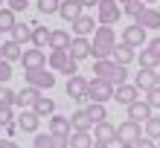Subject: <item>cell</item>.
<instances>
[{
  "label": "cell",
  "instance_id": "obj_5",
  "mask_svg": "<svg viewBox=\"0 0 160 148\" xmlns=\"http://www.w3.org/2000/svg\"><path fill=\"white\" fill-rule=\"evenodd\" d=\"M114 84H111L108 79H90V90H88V102H111L114 99Z\"/></svg>",
  "mask_w": 160,
  "mask_h": 148
},
{
  "label": "cell",
  "instance_id": "obj_50",
  "mask_svg": "<svg viewBox=\"0 0 160 148\" xmlns=\"http://www.w3.org/2000/svg\"><path fill=\"white\" fill-rule=\"evenodd\" d=\"M157 87H160V73H157Z\"/></svg>",
  "mask_w": 160,
  "mask_h": 148
},
{
  "label": "cell",
  "instance_id": "obj_22",
  "mask_svg": "<svg viewBox=\"0 0 160 148\" xmlns=\"http://www.w3.org/2000/svg\"><path fill=\"white\" fill-rule=\"evenodd\" d=\"M134 58H137V50H134V47H128V44H122V41L114 47V61H117V64L128 67V64L134 61Z\"/></svg>",
  "mask_w": 160,
  "mask_h": 148
},
{
  "label": "cell",
  "instance_id": "obj_21",
  "mask_svg": "<svg viewBox=\"0 0 160 148\" xmlns=\"http://www.w3.org/2000/svg\"><path fill=\"white\" fill-rule=\"evenodd\" d=\"M50 134L55 136H70L73 134V125H70V116H50Z\"/></svg>",
  "mask_w": 160,
  "mask_h": 148
},
{
  "label": "cell",
  "instance_id": "obj_14",
  "mask_svg": "<svg viewBox=\"0 0 160 148\" xmlns=\"http://www.w3.org/2000/svg\"><path fill=\"white\" fill-rule=\"evenodd\" d=\"M70 55H73L76 61H82V58H93V41H88V38H79V35H73Z\"/></svg>",
  "mask_w": 160,
  "mask_h": 148
},
{
  "label": "cell",
  "instance_id": "obj_51",
  "mask_svg": "<svg viewBox=\"0 0 160 148\" xmlns=\"http://www.w3.org/2000/svg\"><path fill=\"white\" fill-rule=\"evenodd\" d=\"M3 3H6V0H0V9H3Z\"/></svg>",
  "mask_w": 160,
  "mask_h": 148
},
{
  "label": "cell",
  "instance_id": "obj_55",
  "mask_svg": "<svg viewBox=\"0 0 160 148\" xmlns=\"http://www.w3.org/2000/svg\"><path fill=\"white\" fill-rule=\"evenodd\" d=\"M0 58H3V52H0Z\"/></svg>",
  "mask_w": 160,
  "mask_h": 148
},
{
  "label": "cell",
  "instance_id": "obj_36",
  "mask_svg": "<svg viewBox=\"0 0 160 148\" xmlns=\"http://www.w3.org/2000/svg\"><path fill=\"white\" fill-rule=\"evenodd\" d=\"M3 105H12L15 107V90H9L6 84H0V107Z\"/></svg>",
  "mask_w": 160,
  "mask_h": 148
},
{
  "label": "cell",
  "instance_id": "obj_41",
  "mask_svg": "<svg viewBox=\"0 0 160 148\" xmlns=\"http://www.w3.org/2000/svg\"><path fill=\"white\" fill-rule=\"evenodd\" d=\"M29 3H32V0H9V9H12V12H23Z\"/></svg>",
  "mask_w": 160,
  "mask_h": 148
},
{
  "label": "cell",
  "instance_id": "obj_6",
  "mask_svg": "<svg viewBox=\"0 0 160 148\" xmlns=\"http://www.w3.org/2000/svg\"><path fill=\"white\" fill-rule=\"evenodd\" d=\"M140 136H143V128H140V122H131V119H125V122L117 125V142H119V145H134Z\"/></svg>",
  "mask_w": 160,
  "mask_h": 148
},
{
  "label": "cell",
  "instance_id": "obj_29",
  "mask_svg": "<svg viewBox=\"0 0 160 148\" xmlns=\"http://www.w3.org/2000/svg\"><path fill=\"white\" fill-rule=\"evenodd\" d=\"M12 41H18L21 47H23V44H32V26H29V23H15Z\"/></svg>",
  "mask_w": 160,
  "mask_h": 148
},
{
  "label": "cell",
  "instance_id": "obj_53",
  "mask_svg": "<svg viewBox=\"0 0 160 148\" xmlns=\"http://www.w3.org/2000/svg\"><path fill=\"white\" fill-rule=\"evenodd\" d=\"M0 148H3V140H0Z\"/></svg>",
  "mask_w": 160,
  "mask_h": 148
},
{
  "label": "cell",
  "instance_id": "obj_56",
  "mask_svg": "<svg viewBox=\"0 0 160 148\" xmlns=\"http://www.w3.org/2000/svg\"><path fill=\"white\" fill-rule=\"evenodd\" d=\"M0 35H3V29H0Z\"/></svg>",
  "mask_w": 160,
  "mask_h": 148
},
{
  "label": "cell",
  "instance_id": "obj_42",
  "mask_svg": "<svg viewBox=\"0 0 160 148\" xmlns=\"http://www.w3.org/2000/svg\"><path fill=\"white\" fill-rule=\"evenodd\" d=\"M52 148H70V136H55L52 134Z\"/></svg>",
  "mask_w": 160,
  "mask_h": 148
},
{
  "label": "cell",
  "instance_id": "obj_7",
  "mask_svg": "<svg viewBox=\"0 0 160 148\" xmlns=\"http://www.w3.org/2000/svg\"><path fill=\"white\" fill-rule=\"evenodd\" d=\"M148 29H143L140 23H131V26H125V32H122V44H128V47H146L148 44V35H146Z\"/></svg>",
  "mask_w": 160,
  "mask_h": 148
},
{
  "label": "cell",
  "instance_id": "obj_28",
  "mask_svg": "<svg viewBox=\"0 0 160 148\" xmlns=\"http://www.w3.org/2000/svg\"><path fill=\"white\" fill-rule=\"evenodd\" d=\"M93 136H90V131H73L70 134V148H93Z\"/></svg>",
  "mask_w": 160,
  "mask_h": 148
},
{
  "label": "cell",
  "instance_id": "obj_49",
  "mask_svg": "<svg viewBox=\"0 0 160 148\" xmlns=\"http://www.w3.org/2000/svg\"><path fill=\"white\" fill-rule=\"evenodd\" d=\"M119 148H137V145H119Z\"/></svg>",
  "mask_w": 160,
  "mask_h": 148
},
{
  "label": "cell",
  "instance_id": "obj_52",
  "mask_svg": "<svg viewBox=\"0 0 160 148\" xmlns=\"http://www.w3.org/2000/svg\"><path fill=\"white\" fill-rule=\"evenodd\" d=\"M146 3H157V0H146Z\"/></svg>",
  "mask_w": 160,
  "mask_h": 148
},
{
  "label": "cell",
  "instance_id": "obj_10",
  "mask_svg": "<svg viewBox=\"0 0 160 148\" xmlns=\"http://www.w3.org/2000/svg\"><path fill=\"white\" fill-rule=\"evenodd\" d=\"M152 116H154V107L148 105V102H140V99H137L134 105H128V119H131V122H140V125H146Z\"/></svg>",
  "mask_w": 160,
  "mask_h": 148
},
{
  "label": "cell",
  "instance_id": "obj_17",
  "mask_svg": "<svg viewBox=\"0 0 160 148\" xmlns=\"http://www.w3.org/2000/svg\"><path fill=\"white\" fill-rule=\"evenodd\" d=\"M134 84L143 90V93L154 90V87H157V70H143V67H140L137 76H134Z\"/></svg>",
  "mask_w": 160,
  "mask_h": 148
},
{
  "label": "cell",
  "instance_id": "obj_31",
  "mask_svg": "<svg viewBox=\"0 0 160 148\" xmlns=\"http://www.w3.org/2000/svg\"><path fill=\"white\" fill-rule=\"evenodd\" d=\"M32 110H35L38 116H52V113H55V102H52L50 96H41V99L32 105Z\"/></svg>",
  "mask_w": 160,
  "mask_h": 148
},
{
  "label": "cell",
  "instance_id": "obj_18",
  "mask_svg": "<svg viewBox=\"0 0 160 148\" xmlns=\"http://www.w3.org/2000/svg\"><path fill=\"white\" fill-rule=\"evenodd\" d=\"M70 29H73V35H79V38H88V35L96 32V23H93L90 15H82V17H76V21L70 23Z\"/></svg>",
  "mask_w": 160,
  "mask_h": 148
},
{
  "label": "cell",
  "instance_id": "obj_54",
  "mask_svg": "<svg viewBox=\"0 0 160 148\" xmlns=\"http://www.w3.org/2000/svg\"><path fill=\"white\" fill-rule=\"evenodd\" d=\"M157 148H160V140H157Z\"/></svg>",
  "mask_w": 160,
  "mask_h": 148
},
{
  "label": "cell",
  "instance_id": "obj_13",
  "mask_svg": "<svg viewBox=\"0 0 160 148\" xmlns=\"http://www.w3.org/2000/svg\"><path fill=\"white\" fill-rule=\"evenodd\" d=\"M47 58L50 55H44V50L32 47V50H23V70H38V67H47Z\"/></svg>",
  "mask_w": 160,
  "mask_h": 148
},
{
  "label": "cell",
  "instance_id": "obj_33",
  "mask_svg": "<svg viewBox=\"0 0 160 148\" xmlns=\"http://www.w3.org/2000/svg\"><path fill=\"white\" fill-rule=\"evenodd\" d=\"M38 12L41 15H58V9H61V0H38Z\"/></svg>",
  "mask_w": 160,
  "mask_h": 148
},
{
  "label": "cell",
  "instance_id": "obj_1",
  "mask_svg": "<svg viewBox=\"0 0 160 148\" xmlns=\"http://www.w3.org/2000/svg\"><path fill=\"white\" fill-rule=\"evenodd\" d=\"M114 47H117L114 26H96V32H93V61L114 58Z\"/></svg>",
  "mask_w": 160,
  "mask_h": 148
},
{
  "label": "cell",
  "instance_id": "obj_2",
  "mask_svg": "<svg viewBox=\"0 0 160 148\" xmlns=\"http://www.w3.org/2000/svg\"><path fill=\"white\" fill-rule=\"evenodd\" d=\"M93 79H108L114 87H119L128 81V70L114 58H102V61H93Z\"/></svg>",
  "mask_w": 160,
  "mask_h": 148
},
{
  "label": "cell",
  "instance_id": "obj_8",
  "mask_svg": "<svg viewBox=\"0 0 160 148\" xmlns=\"http://www.w3.org/2000/svg\"><path fill=\"white\" fill-rule=\"evenodd\" d=\"M88 90H90V81L88 79H82V76L67 79V96L73 102H88Z\"/></svg>",
  "mask_w": 160,
  "mask_h": 148
},
{
  "label": "cell",
  "instance_id": "obj_23",
  "mask_svg": "<svg viewBox=\"0 0 160 148\" xmlns=\"http://www.w3.org/2000/svg\"><path fill=\"white\" fill-rule=\"evenodd\" d=\"M134 23H140L143 29H160V9H152V6H148Z\"/></svg>",
  "mask_w": 160,
  "mask_h": 148
},
{
  "label": "cell",
  "instance_id": "obj_24",
  "mask_svg": "<svg viewBox=\"0 0 160 148\" xmlns=\"http://www.w3.org/2000/svg\"><path fill=\"white\" fill-rule=\"evenodd\" d=\"M70 125L73 131H93V119L88 116V110H76V113H70Z\"/></svg>",
  "mask_w": 160,
  "mask_h": 148
},
{
  "label": "cell",
  "instance_id": "obj_44",
  "mask_svg": "<svg viewBox=\"0 0 160 148\" xmlns=\"http://www.w3.org/2000/svg\"><path fill=\"white\" fill-rule=\"evenodd\" d=\"M3 128H6V136H9V140H12V136L21 131V128H18V122H9V125H3Z\"/></svg>",
  "mask_w": 160,
  "mask_h": 148
},
{
  "label": "cell",
  "instance_id": "obj_48",
  "mask_svg": "<svg viewBox=\"0 0 160 148\" xmlns=\"http://www.w3.org/2000/svg\"><path fill=\"white\" fill-rule=\"evenodd\" d=\"M128 3H134V0H119V6H122V9H125Z\"/></svg>",
  "mask_w": 160,
  "mask_h": 148
},
{
  "label": "cell",
  "instance_id": "obj_3",
  "mask_svg": "<svg viewBox=\"0 0 160 148\" xmlns=\"http://www.w3.org/2000/svg\"><path fill=\"white\" fill-rule=\"evenodd\" d=\"M119 17H122L119 0H102L96 6V23L99 26H114V23H119Z\"/></svg>",
  "mask_w": 160,
  "mask_h": 148
},
{
  "label": "cell",
  "instance_id": "obj_30",
  "mask_svg": "<svg viewBox=\"0 0 160 148\" xmlns=\"http://www.w3.org/2000/svg\"><path fill=\"white\" fill-rule=\"evenodd\" d=\"M137 61H140V67H143V70H157V67H160V58H157V55L148 50V47H146V50H140Z\"/></svg>",
  "mask_w": 160,
  "mask_h": 148
},
{
  "label": "cell",
  "instance_id": "obj_45",
  "mask_svg": "<svg viewBox=\"0 0 160 148\" xmlns=\"http://www.w3.org/2000/svg\"><path fill=\"white\" fill-rule=\"evenodd\" d=\"M99 3H102V0H82L84 9H93V6H99Z\"/></svg>",
  "mask_w": 160,
  "mask_h": 148
},
{
  "label": "cell",
  "instance_id": "obj_47",
  "mask_svg": "<svg viewBox=\"0 0 160 148\" xmlns=\"http://www.w3.org/2000/svg\"><path fill=\"white\" fill-rule=\"evenodd\" d=\"M93 148H108V145H105V142H99V140H96V142H93Z\"/></svg>",
  "mask_w": 160,
  "mask_h": 148
},
{
  "label": "cell",
  "instance_id": "obj_39",
  "mask_svg": "<svg viewBox=\"0 0 160 148\" xmlns=\"http://www.w3.org/2000/svg\"><path fill=\"white\" fill-rule=\"evenodd\" d=\"M146 102H148V105H152V107L157 110V107H160V87L148 90V93H146Z\"/></svg>",
  "mask_w": 160,
  "mask_h": 148
},
{
  "label": "cell",
  "instance_id": "obj_16",
  "mask_svg": "<svg viewBox=\"0 0 160 148\" xmlns=\"http://www.w3.org/2000/svg\"><path fill=\"white\" fill-rule=\"evenodd\" d=\"M93 140H99V142H105V145L117 142V125H111L108 119L99 122V125H93Z\"/></svg>",
  "mask_w": 160,
  "mask_h": 148
},
{
  "label": "cell",
  "instance_id": "obj_35",
  "mask_svg": "<svg viewBox=\"0 0 160 148\" xmlns=\"http://www.w3.org/2000/svg\"><path fill=\"white\" fill-rule=\"evenodd\" d=\"M146 9H148V3H146V0H134V3H128L125 9H122V12H125V15H131V17H134V21H137V17L143 15Z\"/></svg>",
  "mask_w": 160,
  "mask_h": 148
},
{
  "label": "cell",
  "instance_id": "obj_27",
  "mask_svg": "<svg viewBox=\"0 0 160 148\" xmlns=\"http://www.w3.org/2000/svg\"><path fill=\"white\" fill-rule=\"evenodd\" d=\"M84 110H88V116L93 119V125H99V122H105V119H108V110H105L102 102H88Z\"/></svg>",
  "mask_w": 160,
  "mask_h": 148
},
{
  "label": "cell",
  "instance_id": "obj_25",
  "mask_svg": "<svg viewBox=\"0 0 160 148\" xmlns=\"http://www.w3.org/2000/svg\"><path fill=\"white\" fill-rule=\"evenodd\" d=\"M50 35H52V29H47L44 23H35L32 26V47H38V50L50 47Z\"/></svg>",
  "mask_w": 160,
  "mask_h": 148
},
{
  "label": "cell",
  "instance_id": "obj_40",
  "mask_svg": "<svg viewBox=\"0 0 160 148\" xmlns=\"http://www.w3.org/2000/svg\"><path fill=\"white\" fill-rule=\"evenodd\" d=\"M134 145H137V148H157V140H152V136H146V134H143Z\"/></svg>",
  "mask_w": 160,
  "mask_h": 148
},
{
  "label": "cell",
  "instance_id": "obj_19",
  "mask_svg": "<svg viewBox=\"0 0 160 148\" xmlns=\"http://www.w3.org/2000/svg\"><path fill=\"white\" fill-rule=\"evenodd\" d=\"M82 9H84V6H82V0H61V9H58V15H61L67 23H73L76 17H82V15H84Z\"/></svg>",
  "mask_w": 160,
  "mask_h": 148
},
{
  "label": "cell",
  "instance_id": "obj_20",
  "mask_svg": "<svg viewBox=\"0 0 160 148\" xmlns=\"http://www.w3.org/2000/svg\"><path fill=\"white\" fill-rule=\"evenodd\" d=\"M0 52H3V61H9V64H15V61L23 58V47H21L18 41H12V38L0 44Z\"/></svg>",
  "mask_w": 160,
  "mask_h": 148
},
{
  "label": "cell",
  "instance_id": "obj_37",
  "mask_svg": "<svg viewBox=\"0 0 160 148\" xmlns=\"http://www.w3.org/2000/svg\"><path fill=\"white\" fill-rule=\"evenodd\" d=\"M15 110H12V105H3L0 107V125H9V122H15Z\"/></svg>",
  "mask_w": 160,
  "mask_h": 148
},
{
  "label": "cell",
  "instance_id": "obj_46",
  "mask_svg": "<svg viewBox=\"0 0 160 148\" xmlns=\"http://www.w3.org/2000/svg\"><path fill=\"white\" fill-rule=\"evenodd\" d=\"M3 148H21L18 142H12V140H3Z\"/></svg>",
  "mask_w": 160,
  "mask_h": 148
},
{
  "label": "cell",
  "instance_id": "obj_9",
  "mask_svg": "<svg viewBox=\"0 0 160 148\" xmlns=\"http://www.w3.org/2000/svg\"><path fill=\"white\" fill-rule=\"evenodd\" d=\"M15 122H18V128H21L23 134H38V122H41V116L35 113L32 107H23L21 113H18Z\"/></svg>",
  "mask_w": 160,
  "mask_h": 148
},
{
  "label": "cell",
  "instance_id": "obj_34",
  "mask_svg": "<svg viewBox=\"0 0 160 148\" xmlns=\"http://www.w3.org/2000/svg\"><path fill=\"white\" fill-rule=\"evenodd\" d=\"M143 134L152 136V140H160V116H152L148 122L143 125Z\"/></svg>",
  "mask_w": 160,
  "mask_h": 148
},
{
  "label": "cell",
  "instance_id": "obj_4",
  "mask_svg": "<svg viewBox=\"0 0 160 148\" xmlns=\"http://www.w3.org/2000/svg\"><path fill=\"white\" fill-rule=\"evenodd\" d=\"M26 76V84L38 87V90H52L55 87V73L47 70V67H38V70H23Z\"/></svg>",
  "mask_w": 160,
  "mask_h": 148
},
{
  "label": "cell",
  "instance_id": "obj_43",
  "mask_svg": "<svg viewBox=\"0 0 160 148\" xmlns=\"http://www.w3.org/2000/svg\"><path fill=\"white\" fill-rule=\"evenodd\" d=\"M146 47H148V50H152V52L157 55V58H160V35H157V38H152V41L146 44Z\"/></svg>",
  "mask_w": 160,
  "mask_h": 148
},
{
  "label": "cell",
  "instance_id": "obj_32",
  "mask_svg": "<svg viewBox=\"0 0 160 148\" xmlns=\"http://www.w3.org/2000/svg\"><path fill=\"white\" fill-rule=\"evenodd\" d=\"M15 15H18V12H12L9 6L0 9V29H3V32H12V29H15V23H18Z\"/></svg>",
  "mask_w": 160,
  "mask_h": 148
},
{
  "label": "cell",
  "instance_id": "obj_11",
  "mask_svg": "<svg viewBox=\"0 0 160 148\" xmlns=\"http://www.w3.org/2000/svg\"><path fill=\"white\" fill-rule=\"evenodd\" d=\"M73 61H76V58L70 55V50H52L50 58H47V67H50V70H58V73H67V67H70Z\"/></svg>",
  "mask_w": 160,
  "mask_h": 148
},
{
  "label": "cell",
  "instance_id": "obj_12",
  "mask_svg": "<svg viewBox=\"0 0 160 148\" xmlns=\"http://www.w3.org/2000/svg\"><path fill=\"white\" fill-rule=\"evenodd\" d=\"M41 96H44V93H41L38 87H32V84H26L23 90H18V93H15V105L21 107V110H23V107H32V105H35V102H38Z\"/></svg>",
  "mask_w": 160,
  "mask_h": 148
},
{
  "label": "cell",
  "instance_id": "obj_38",
  "mask_svg": "<svg viewBox=\"0 0 160 148\" xmlns=\"http://www.w3.org/2000/svg\"><path fill=\"white\" fill-rule=\"evenodd\" d=\"M9 79H12V64H9V61H3V58H0V84H6V81Z\"/></svg>",
  "mask_w": 160,
  "mask_h": 148
},
{
  "label": "cell",
  "instance_id": "obj_26",
  "mask_svg": "<svg viewBox=\"0 0 160 148\" xmlns=\"http://www.w3.org/2000/svg\"><path fill=\"white\" fill-rule=\"evenodd\" d=\"M70 44H73L70 32H64V29H52V35H50V50H70Z\"/></svg>",
  "mask_w": 160,
  "mask_h": 148
},
{
  "label": "cell",
  "instance_id": "obj_15",
  "mask_svg": "<svg viewBox=\"0 0 160 148\" xmlns=\"http://www.w3.org/2000/svg\"><path fill=\"white\" fill-rule=\"evenodd\" d=\"M114 99L119 102V105H134V102L140 99V87L137 84H128V81H125V84H119L117 90H114Z\"/></svg>",
  "mask_w": 160,
  "mask_h": 148
}]
</instances>
